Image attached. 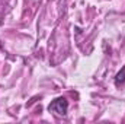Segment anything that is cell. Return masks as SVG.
<instances>
[{
  "label": "cell",
  "instance_id": "6da1fadb",
  "mask_svg": "<svg viewBox=\"0 0 125 124\" xmlns=\"http://www.w3.org/2000/svg\"><path fill=\"white\" fill-rule=\"evenodd\" d=\"M48 111L50 112H54L55 115L58 117H65L67 111H68V102L65 98H55L54 101H51V104L48 105Z\"/></svg>",
  "mask_w": 125,
  "mask_h": 124
},
{
  "label": "cell",
  "instance_id": "7a4b0ae2",
  "mask_svg": "<svg viewBox=\"0 0 125 124\" xmlns=\"http://www.w3.org/2000/svg\"><path fill=\"white\" fill-rule=\"evenodd\" d=\"M125 83V66L116 73L115 76V86H121Z\"/></svg>",
  "mask_w": 125,
  "mask_h": 124
}]
</instances>
